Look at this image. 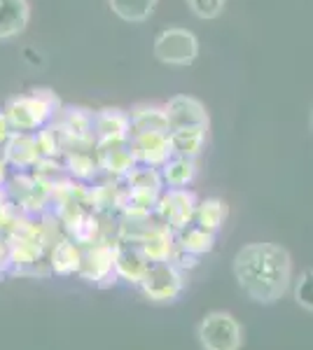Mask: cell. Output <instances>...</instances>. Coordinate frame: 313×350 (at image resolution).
<instances>
[{
  "instance_id": "cell-15",
  "label": "cell",
  "mask_w": 313,
  "mask_h": 350,
  "mask_svg": "<svg viewBox=\"0 0 313 350\" xmlns=\"http://www.w3.org/2000/svg\"><path fill=\"white\" fill-rule=\"evenodd\" d=\"M173 234L168 227L157 224L145 231V236L140 239V250L147 257V262H171V252H173Z\"/></svg>"
},
{
  "instance_id": "cell-7",
  "label": "cell",
  "mask_w": 313,
  "mask_h": 350,
  "mask_svg": "<svg viewBox=\"0 0 313 350\" xmlns=\"http://www.w3.org/2000/svg\"><path fill=\"white\" fill-rule=\"evenodd\" d=\"M129 148H131V154H134L136 163H140V166L159 168V166H164L171 157H173L168 131L131 133Z\"/></svg>"
},
{
  "instance_id": "cell-21",
  "label": "cell",
  "mask_w": 313,
  "mask_h": 350,
  "mask_svg": "<svg viewBox=\"0 0 313 350\" xmlns=\"http://www.w3.org/2000/svg\"><path fill=\"white\" fill-rule=\"evenodd\" d=\"M227 217V208L225 203L218 199H206V201H199L197 203V213H195V224L199 227L208 229V231H218L222 227Z\"/></svg>"
},
{
  "instance_id": "cell-27",
  "label": "cell",
  "mask_w": 313,
  "mask_h": 350,
  "mask_svg": "<svg viewBox=\"0 0 313 350\" xmlns=\"http://www.w3.org/2000/svg\"><path fill=\"white\" fill-rule=\"evenodd\" d=\"M311 129H313V110H311Z\"/></svg>"
},
{
  "instance_id": "cell-14",
  "label": "cell",
  "mask_w": 313,
  "mask_h": 350,
  "mask_svg": "<svg viewBox=\"0 0 313 350\" xmlns=\"http://www.w3.org/2000/svg\"><path fill=\"white\" fill-rule=\"evenodd\" d=\"M131 133L143 131H168V120L164 105L157 103H138L129 110Z\"/></svg>"
},
{
  "instance_id": "cell-5",
  "label": "cell",
  "mask_w": 313,
  "mask_h": 350,
  "mask_svg": "<svg viewBox=\"0 0 313 350\" xmlns=\"http://www.w3.org/2000/svg\"><path fill=\"white\" fill-rule=\"evenodd\" d=\"M197 194L187 187L173 189L168 187L166 191H162V196L157 199V215L162 219L164 227L180 231L185 229L187 224L195 222V213H197Z\"/></svg>"
},
{
  "instance_id": "cell-25",
  "label": "cell",
  "mask_w": 313,
  "mask_h": 350,
  "mask_svg": "<svg viewBox=\"0 0 313 350\" xmlns=\"http://www.w3.org/2000/svg\"><path fill=\"white\" fill-rule=\"evenodd\" d=\"M295 299H297L299 306H304L306 310H313V269L304 271L297 280L295 287Z\"/></svg>"
},
{
  "instance_id": "cell-18",
  "label": "cell",
  "mask_w": 313,
  "mask_h": 350,
  "mask_svg": "<svg viewBox=\"0 0 313 350\" xmlns=\"http://www.w3.org/2000/svg\"><path fill=\"white\" fill-rule=\"evenodd\" d=\"M175 241H178V245H180V250L187 252V255H203V252H210L213 250V245H215V234L213 231H208V229H203V227H199V224H187L185 229H180V231H175Z\"/></svg>"
},
{
  "instance_id": "cell-6",
  "label": "cell",
  "mask_w": 313,
  "mask_h": 350,
  "mask_svg": "<svg viewBox=\"0 0 313 350\" xmlns=\"http://www.w3.org/2000/svg\"><path fill=\"white\" fill-rule=\"evenodd\" d=\"M138 285L152 301H173L183 292V275L173 262H152Z\"/></svg>"
},
{
  "instance_id": "cell-11",
  "label": "cell",
  "mask_w": 313,
  "mask_h": 350,
  "mask_svg": "<svg viewBox=\"0 0 313 350\" xmlns=\"http://www.w3.org/2000/svg\"><path fill=\"white\" fill-rule=\"evenodd\" d=\"M31 19L28 0H0V40L21 36Z\"/></svg>"
},
{
  "instance_id": "cell-17",
  "label": "cell",
  "mask_w": 313,
  "mask_h": 350,
  "mask_svg": "<svg viewBox=\"0 0 313 350\" xmlns=\"http://www.w3.org/2000/svg\"><path fill=\"white\" fill-rule=\"evenodd\" d=\"M147 267H150V262H147V257L143 255L140 247H122V250H117L115 273L122 275L129 283H140Z\"/></svg>"
},
{
  "instance_id": "cell-19",
  "label": "cell",
  "mask_w": 313,
  "mask_h": 350,
  "mask_svg": "<svg viewBox=\"0 0 313 350\" xmlns=\"http://www.w3.org/2000/svg\"><path fill=\"white\" fill-rule=\"evenodd\" d=\"M206 131L208 129H178V131H168L173 154L197 159L203 152V145H206Z\"/></svg>"
},
{
  "instance_id": "cell-13",
  "label": "cell",
  "mask_w": 313,
  "mask_h": 350,
  "mask_svg": "<svg viewBox=\"0 0 313 350\" xmlns=\"http://www.w3.org/2000/svg\"><path fill=\"white\" fill-rule=\"evenodd\" d=\"M99 150V166L103 168L105 173L115 175V178H127V175L134 171L138 163H136L134 154H131L129 143L122 145H96Z\"/></svg>"
},
{
  "instance_id": "cell-2",
  "label": "cell",
  "mask_w": 313,
  "mask_h": 350,
  "mask_svg": "<svg viewBox=\"0 0 313 350\" xmlns=\"http://www.w3.org/2000/svg\"><path fill=\"white\" fill-rule=\"evenodd\" d=\"M56 112H59V98L47 89H36L26 96L10 98L3 115L10 122L12 133H38L40 129L49 126Z\"/></svg>"
},
{
  "instance_id": "cell-22",
  "label": "cell",
  "mask_w": 313,
  "mask_h": 350,
  "mask_svg": "<svg viewBox=\"0 0 313 350\" xmlns=\"http://www.w3.org/2000/svg\"><path fill=\"white\" fill-rule=\"evenodd\" d=\"M79 264H82V255H79L75 243H71V241L56 243L54 252H52V267L56 273H61V275L75 273V271H79Z\"/></svg>"
},
{
  "instance_id": "cell-20",
  "label": "cell",
  "mask_w": 313,
  "mask_h": 350,
  "mask_svg": "<svg viewBox=\"0 0 313 350\" xmlns=\"http://www.w3.org/2000/svg\"><path fill=\"white\" fill-rule=\"evenodd\" d=\"M110 10L127 24H143L157 10L159 0H108Z\"/></svg>"
},
{
  "instance_id": "cell-24",
  "label": "cell",
  "mask_w": 313,
  "mask_h": 350,
  "mask_svg": "<svg viewBox=\"0 0 313 350\" xmlns=\"http://www.w3.org/2000/svg\"><path fill=\"white\" fill-rule=\"evenodd\" d=\"M225 5H227V0H187V8L192 10V14L203 21L220 16Z\"/></svg>"
},
{
  "instance_id": "cell-4",
  "label": "cell",
  "mask_w": 313,
  "mask_h": 350,
  "mask_svg": "<svg viewBox=\"0 0 313 350\" xmlns=\"http://www.w3.org/2000/svg\"><path fill=\"white\" fill-rule=\"evenodd\" d=\"M199 343L203 350H238L243 343L241 325L229 313H208L199 325Z\"/></svg>"
},
{
  "instance_id": "cell-23",
  "label": "cell",
  "mask_w": 313,
  "mask_h": 350,
  "mask_svg": "<svg viewBox=\"0 0 313 350\" xmlns=\"http://www.w3.org/2000/svg\"><path fill=\"white\" fill-rule=\"evenodd\" d=\"M66 166H68V171L73 175H77V178H92L96 173V168H99V161L84 150H71L68 152Z\"/></svg>"
},
{
  "instance_id": "cell-12",
  "label": "cell",
  "mask_w": 313,
  "mask_h": 350,
  "mask_svg": "<svg viewBox=\"0 0 313 350\" xmlns=\"http://www.w3.org/2000/svg\"><path fill=\"white\" fill-rule=\"evenodd\" d=\"M115 257L117 247L110 245H94L82 255V264H79V273L92 283L108 278L115 271Z\"/></svg>"
},
{
  "instance_id": "cell-8",
  "label": "cell",
  "mask_w": 313,
  "mask_h": 350,
  "mask_svg": "<svg viewBox=\"0 0 313 350\" xmlns=\"http://www.w3.org/2000/svg\"><path fill=\"white\" fill-rule=\"evenodd\" d=\"M94 145H122L131 138L129 112L119 108H105L94 115L92 122Z\"/></svg>"
},
{
  "instance_id": "cell-1",
  "label": "cell",
  "mask_w": 313,
  "mask_h": 350,
  "mask_svg": "<svg viewBox=\"0 0 313 350\" xmlns=\"http://www.w3.org/2000/svg\"><path fill=\"white\" fill-rule=\"evenodd\" d=\"M234 275L250 299L274 304L288 292L292 262L276 243H248L234 257Z\"/></svg>"
},
{
  "instance_id": "cell-10",
  "label": "cell",
  "mask_w": 313,
  "mask_h": 350,
  "mask_svg": "<svg viewBox=\"0 0 313 350\" xmlns=\"http://www.w3.org/2000/svg\"><path fill=\"white\" fill-rule=\"evenodd\" d=\"M3 157L8 161V166H14L19 171L36 168L40 159H42L36 133H12L8 138V143L3 145Z\"/></svg>"
},
{
  "instance_id": "cell-26",
  "label": "cell",
  "mask_w": 313,
  "mask_h": 350,
  "mask_svg": "<svg viewBox=\"0 0 313 350\" xmlns=\"http://www.w3.org/2000/svg\"><path fill=\"white\" fill-rule=\"evenodd\" d=\"M5 166H8V161H5V157H0V183L5 178Z\"/></svg>"
},
{
  "instance_id": "cell-16",
  "label": "cell",
  "mask_w": 313,
  "mask_h": 350,
  "mask_svg": "<svg viewBox=\"0 0 313 350\" xmlns=\"http://www.w3.org/2000/svg\"><path fill=\"white\" fill-rule=\"evenodd\" d=\"M159 173H162L164 187H173V189L187 187L197 178V159L173 154L164 166H159Z\"/></svg>"
},
{
  "instance_id": "cell-3",
  "label": "cell",
  "mask_w": 313,
  "mask_h": 350,
  "mask_svg": "<svg viewBox=\"0 0 313 350\" xmlns=\"http://www.w3.org/2000/svg\"><path fill=\"white\" fill-rule=\"evenodd\" d=\"M152 52H155L157 61H162L166 66H192L199 56V40L195 33L187 31V28H164V31L157 33Z\"/></svg>"
},
{
  "instance_id": "cell-9",
  "label": "cell",
  "mask_w": 313,
  "mask_h": 350,
  "mask_svg": "<svg viewBox=\"0 0 313 350\" xmlns=\"http://www.w3.org/2000/svg\"><path fill=\"white\" fill-rule=\"evenodd\" d=\"M166 120L168 131H178V129H208V112L203 103L192 96H173L166 105Z\"/></svg>"
}]
</instances>
